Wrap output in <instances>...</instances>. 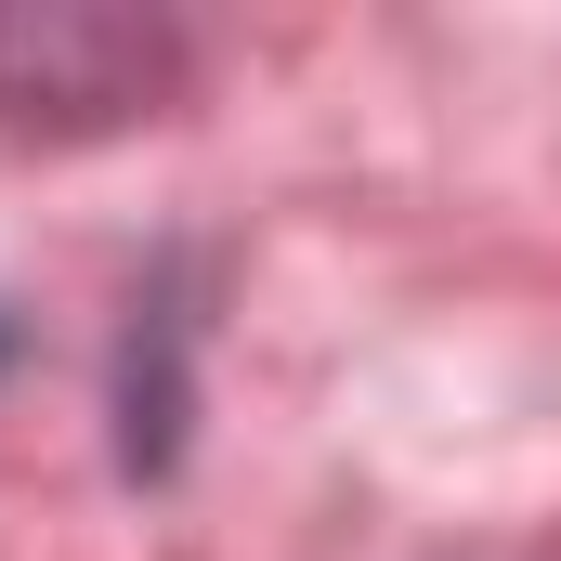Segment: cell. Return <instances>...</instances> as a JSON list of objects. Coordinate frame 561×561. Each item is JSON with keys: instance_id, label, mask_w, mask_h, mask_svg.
I'll return each mask as SVG.
<instances>
[{"instance_id": "2", "label": "cell", "mask_w": 561, "mask_h": 561, "mask_svg": "<svg viewBox=\"0 0 561 561\" xmlns=\"http://www.w3.org/2000/svg\"><path fill=\"white\" fill-rule=\"evenodd\" d=\"M0 366H13V313H0Z\"/></svg>"}, {"instance_id": "1", "label": "cell", "mask_w": 561, "mask_h": 561, "mask_svg": "<svg viewBox=\"0 0 561 561\" xmlns=\"http://www.w3.org/2000/svg\"><path fill=\"white\" fill-rule=\"evenodd\" d=\"M183 66L170 26H131V13H0V105L13 118H118L157 79Z\"/></svg>"}]
</instances>
